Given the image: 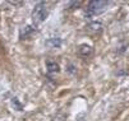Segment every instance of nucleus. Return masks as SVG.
<instances>
[{
    "mask_svg": "<svg viewBox=\"0 0 129 121\" xmlns=\"http://www.w3.org/2000/svg\"><path fill=\"white\" fill-rule=\"evenodd\" d=\"M107 5H109V2H104V0H92V2H89L87 4L86 13H84L86 18L92 19L93 17L102 14L107 9Z\"/></svg>",
    "mask_w": 129,
    "mask_h": 121,
    "instance_id": "obj_1",
    "label": "nucleus"
},
{
    "mask_svg": "<svg viewBox=\"0 0 129 121\" xmlns=\"http://www.w3.org/2000/svg\"><path fill=\"white\" fill-rule=\"evenodd\" d=\"M49 15V10H47V7L44 2H40L35 5L33 10H32V22L35 26H39L41 24L42 22L46 21Z\"/></svg>",
    "mask_w": 129,
    "mask_h": 121,
    "instance_id": "obj_2",
    "label": "nucleus"
},
{
    "mask_svg": "<svg viewBox=\"0 0 129 121\" xmlns=\"http://www.w3.org/2000/svg\"><path fill=\"white\" fill-rule=\"evenodd\" d=\"M46 68H47V74L49 75H52L55 73H59L60 72V65L55 60H51V59H47L46 60Z\"/></svg>",
    "mask_w": 129,
    "mask_h": 121,
    "instance_id": "obj_3",
    "label": "nucleus"
},
{
    "mask_svg": "<svg viewBox=\"0 0 129 121\" xmlns=\"http://www.w3.org/2000/svg\"><path fill=\"white\" fill-rule=\"evenodd\" d=\"M92 52H93V48H92L89 45H81L78 47V54L83 57H88L92 55Z\"/></svg>",
    "mask_w": 129,
    "mask_h": 121,
    "instance_id": "obj_4",
    "label": "nucleus"
},
{
    "mask_svg": "<svg viewBox=\"0 0 129 121\" xmlns=\"http://www.w3.org/2000/svg\"><path fill=\"white\" fill-rule=\"evenodd\" d=\"M61 43H63V41L60 37H51L45 42V45L50 48H59L61 46Z\"/></svg>",
    "mask_w": 129,
    "mask_h": 121,
    "instance_id": "obj_5",
    "label": "nucleus"
},
{
    "mask_svg": "<svg viewBox=\"0 0 129 121\" xmlns=\"http://www.w3.org/2000/svg\"><path fill=\"white\" fill-rule=\"evenodd\" d=\"M35 31H36V29H35L32 26H26V27H23V28L21 29V32H19V38H21V40L28 38Z\"/></svg>",
    "mask_w": 129,
    "mask_h": 121,
    "instance_id": "obj_6",
    "label": "nucleus"
},
{
    "mask_svg": "<svg viewBox=\"0 0 129 121\" xmlns=\"http://www.w3.org/2000/svg\"><path fill=\"white\" fill-rule=\"evenodd\" d=\"M87 29L91 32H101L102 31V24L100 22H91L87 26Z\"/></svg>",
    "mask_w": 129,
    "mask_h": 121,
    "instance_id": "obj_7",
    "label": "nucleus"
},
{
    "mask_svg": "<svg viewBox=\"0 0 129 121\" xmlns=\"http://www.w3.org/2000/svg\"><path fill=\"white\" fill-rule=\"evenodd\" d=\"M12 106H13V108L17 110V111H23V105L19 102V99H18L17 97H13V98H12Z\"/></svg>",
    "mask_w": 129,
    "mask_h": 121,
    "instance_id": "obj_8",
    "label": "nucleus"
},
{
    "mask_svg": "<svg viewBox=\"0 0 129 121\" xmlns=\"http://www.w3.org/2000/svg\"><path fill=\"white\" fill-rule=\"evenodd\" d=\"M81 4H82V2H70V3L68 4V8H70V7H76V8H78Z\"/></svg>",
    "mask_w": 129,
    "mask_h": 121,
    "instance_id": "obj_9",
    "label": "nucleus"
}]
</instances>
